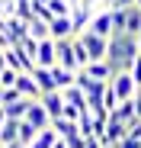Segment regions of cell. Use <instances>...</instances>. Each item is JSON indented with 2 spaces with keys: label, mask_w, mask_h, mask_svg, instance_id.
<instances>
[{
  "label": "cell",
  "mask_w": 141,
  "mask_h": 148,
  "mask_svg": "<svg viewBox=\"0 0 141 148\" xmlns=\"http://www.w3.org/2000/svg\"><path fill=\"white\" fill-rule=\"evenodd\" d=\"M138 55H141L138 36H132V32H112V36H109L106 61H109L115 71H132V61H135Z\"/></svg>",
  "instance_id": "obj_1"
},
{
  "label": "cell",
  "mask_w": 141,
  "mask_h": 148,
  "mask_svg": "<svg viewBox=\"0 0 141 148\" xmlns=\"http://www.w3.org/2000/svg\"><path fill=\"white\" fill-rule=\"evenodd\" d=\"M77 39L83 42V48H87L90 61H96V58H106V52H109V39H106V36H96L93 29H83V32H77Z\"/></svg>",
  "instance_id": "obj_2"
},
{
  "label": "cell",
  "mask_w": 141,
  "mask_h": 148,
  "mask_svg": "<svg viewBox=\"0 0 141 148\" xmlns=\"http://www.w3.org/2000/svg\"><path fill=\"white\" fill-rule=\"evenodd\" d=\"M109 87L115 90V97H119V100H128V97H135V90H138L132 71H115L112 81H109Z\"/></svg>",
  "instance_id": "obj_3"
},
{
  "label": "cell",
  "mask_w": 141,
  "mask_h": 148,
  "mask_svg": "<svg viewBox=\"0 0 141 148\" xmlns=\"http://www.w3.org/2000/svg\"><path fill=\"white\" fill-rule=\"evenodd\" d=\"M58 45V64L67 68V71H77L80 61H77V52H74V39H55Z\"/></svg>",
  "instance_id": "obj_4"
},
{
  "label": "cell",
  "mask_w": 141,
  "mask_h": 148,
  "mask_svg": "<svg viewBox=\"0 0 141 148\" xmlns=\"http://www.w3.org/2000/svg\"><path fill=\"white\" fill-rule=\"evenodd\" d=\"M35 64H45V68H55L58 64V45L52 36L39 39V52H35Z\"/></svg>",
  "instance_id": "obj_5"
},
{
  "label": "cell",
  "mask_w": 141,
  "mask_h": 148,
  "mask_svg": "<svg viewBox=\"0 0 141 148\" xmlns=\"http://www.w3.org/2000/svg\"><path fill=\"white\" fill-rule=\"evenodd\" d=\"M48 36H52V39H74V36H77L74 23H70V13H67V16H52V19H48Z\"/></svg>",
  "instance_id": "obj_6"
},
{
  "label": "cell",
  "mask_w": 141,
  "mask_h": 148,
  "mask_svg": "<svg viewBox=\"0 0 141 148\" xmlns=\"http://www.w3.org/2000/svg\"><path fill=\"white\" fill-rule=\"evenodd\" d=\"M3 55H7V64H10V68H16V71H32V68H35V61L26 55V48H22L19 42H16V45H10Z\"/></svg>",
  "instance_id": "obj_7"
},
{
  "label": "cell",
  "mask_w": 141,
  "mask_h": 148,
  "mask_svg": "<svg viewBox=\"0 0 141 148\" xmlns=\"http://www.w3.org/2000/svg\"><path fill=\"white\" fill-rule=\"evenodd\" d=\"M13 87H16L22 97H32V100H39V97H42V87H39V81L32 77V71H19Z\"/></svg>",
  "instance_id": "obj_8"
},
{
  "label": "cell",
  "mask_w": 141,
  "mask_h": 148,
  "mask_svg": "<svg viewBox=\"0 0 141 148\" xmlns=\"http://www.w3.org/2000/svg\"><path fill=\"white\" fill-rule=\"evenodd\" d=\"M87 29H93L96 36H112V10H100V13H93L90 16V26Z\"/></svg>",
  "instance_id": "obj_9"
},
{
  "label": "cell",
  "mask_w": 141,
  "mask_h": 148,
  "mask_svg": "<svg viewBox=\"0 0 141 148\" xmlns=\"http://www.w3.org/2000/svg\"><path fill=\"white\" fill-rule=\"evenodd\" d=\"M83 71L90 74L93 81H112V74H115V68L106 61V58H96V61H87L83 64Z\"/></svg>",
  "instance_id": "obj_10"
},
{
  "label": "cell",
  "mask_w": 141,
  "mask_h": 148,
  "mask_svg": "<svg viewBox=\"0 0 141 148\" xmlns=\"http://www.w3.org/2000/svg\"><path fill=\"white\" fill-rule=\"evenodd\" d=\"M39 100H42V106H45V110H48V116H52V119H58V116H61V110H64V93H61V90H45Z\"/></svg>",
  "instance_id": "obj_11"
},
{
  "label": "cell",
  "mask_w": 141,
  "mask_h": 148,
  "mask_svg": "<svg viewBox=\"0 0 141 148\" xmlns=\"http://www.w3.org/2000/svg\"><path fill=\"white\" fill-rule=\"evenodd\" d=\"M26 119L32 122L35 129H45V126H52V116H48V110L42 106V100H32V103H29V110H26Z\"/></svg>",
  "instance_id": "obj_12"
},
{
  "label": "cell",
  "mask_w": 141,
  "mask_h": 148,
  "mask_svg": "<svg viewBox=\"0 0 141 148\" xmlns=\"http://www.w3.org/2000/svg\"><path fill=\"white\" fill-rule=\"evenodd\" d=\"M109 116H112V119H122V122L138 119V116H135V97H128V100H119V103L109 110Z\"/></svg>",
  "instance_id": "obj_13"
},
{
  "label": "cell",
  "mask_w": 141,
  "mask_h": 148,
  "mask_svg": "<svg viewBox=\"0 0 141 148\" xmlns=\"http://www.w3.org/2000/svg\"><path fill=\"white\" fill-rule=\"evenodd\" d=\"M90 16H93V7H83V3L70 7V23H74L77 32H83V29L90 26Z\"/></svg>",
  "instance_id": "obj_14"
},
{
  "label": "cell",
  "mask_w": 141,
  "mask_h": 148,
  "mask_svg": "<svg viewBox=\"0 0 141 148\" xmlns=\"http://www.w3.org/2000/svg\"><path fill=\"white\" fill-rule=\"evenodd\" d=\"M32 77L39 81L42 93H45V90H58V84H55V74H52V68H45V64H35V68H32Z\"/></svg>",
  "instance_id": "obj_15"
},
{
  "label": "cell",
  "mask_w": 141,
  "mask_h": 148,
  "mask_svg": "<svg viewBox=\"0 0 141 148\" xmlns=\"http://www.w3.org/2000/svg\"><path fill=\"white\" fill-rule=\"evenodd\" d=\"M52 129H55L61 138H74V135H80V126H77L74 119H64V116L52 119Z\"/></svg>",
  "instance_id": "obj_16"
},
{
  "label": "cell",
  "mask_w": 141,
  "mask_h": 148,
  "mask_svg": "<svg viewBox=\"0 0 141 148\" xmlns=\"http://www.w3.org/2000/svg\"><path fill=\"white\" fill-rule=\"evenodd\" d=\"M7 32L13 36V42H22L26 36H32V32H29V23L19 19V16H7Z\"/></svg>",
  "instance_id": "obj_17"
},
{
  "label": "cell",
  "mask_w": 141,
  "mask_h": 148,
  "mask_svg": "<svg viewBox=\"0 0 141 148\" xmlns=\"http://www.w3.org/2000/svg\"><path fill=\"white\" fill-rule=\"evenodd\" d=\"M55 142H58V132H55L52 126H45V129H39V132H35V138L29 142V148H52Z\"/></svg>",
  "instance_id": "obj_18"
},
{
  "label": "cell",
  "mask_w": 141,
  "mask_h": 148,
  "mask_svg": "<svg viewBox=\"0 0 141 148\" xmlns=\"http://www.w3.org/2000/svg\"><path fill=\"white\" fill-rule=\"evenodd\" d=\"M61 93H64V103H74V106H80V110H90V106H87V93H83V90H80L77 84L64 87Z\"/></svg>",
  "instance_id": "obj_19"
},
{
  "label": "cell",
  "mask_w": 141,
  "mask_h": 148,
  "mask_svg": "<svg viewBox=\"0 0 141 148\" xmlns=\"http://www.w3.org/2000/svg\"><path fill=\"white\" fill-rule=\"evenodd\" d=\"M10 142H19V119H10L3 122V129H0V145H10Z\"/></svg>",
  "instance_id": "obj_20"
},
{
  "label": "cell",
  "mask_w": 141,
  "mask_h": 148,
  "mask_svg": "<svg viewBox=\"0 0 141 148\" xmlns=\"http://www.w3.org/2000/svg\"><path fill=\"white\" fill-rule=\"evenodd\" d=\"M125 32H132V36H138L141 32V10L132 3V7H125Z\"/></svg>",
  "instance_id": "obj_21"
},
{
  "label": "cell",
  "mask_w": 141,
  "mask_h": 148,
  "mask_svg": "<svg viewBox=\"0 0 141 148\" xmlns=\"http://www.w3.org/2000/svg\"><path fill=\"white\" fill-rule=\"evenodd\" d=\"M29 103H32V97H22V100H16V103H7L3 110H7V116H10V119H26Z\"/></svg>",
  "instance_id": "obj_22"
},
{
  "label": "cell",
  "mask_w": 141,
  "mask_h": 148,
  "mask_svg": "<svg viewBox=\"0 0 141 148\" xmlns=\"http://www.w3.org/2000/svg\"><path fill=\"white\" fill-rule=\"evenodd\" d=\"M52 74H55V84H58V90H64V87H70V84H74V74H77V71H67V68L55 64V68H52Z\"/></svg>",
  "instance_id": "obj_23"
},
{
  "label": "cell",
  "mask_w": 141,
  "mask_h": 148,
  "mask_svg": "<svg viewBox=\"0 0 141 148\" xmlns=\"http://www.w3.org/2000/svg\"><path fill=\"white\" fill-rule=\"evenodd\" d=\"M35 132H39V129L32 126L29 119H19V145H26V148H29V142L35 138Z\"/></svg>",
  "instance_id": "obj_24"
},
{
  "label": "cell",
  "mask_w": 141,
  "mask_h": 148,
  "mask_svg": "<svg viewBox=\"0 0 141 148\" xmlns=\"http://www.w3.org/2000/svg\"><path fill=\"white\" fill-rule=\"evenodd\" d=\"M26 23H29V32H32L35 39H45V36H48V23H45V19L32 16V19H26Z\"/></svg>",
  "instance_id": "obj_25"
},
{
  "label": "cell",
  "mask_w": 141,
  "mask_h": 148,
  "mask_svg": "<svg viewBox=\"0 0 141 148\" xmlns=\"http://www.w3.org/2000/svg\"><path fill=\"white\" fill-rule=\"evenodd\" d=\"M16 74H19V71L7 64L3 71H0V87H13V84H16Z\"/></svg>",
  "instance_id": "obj_26"
},
{
  "label": "cell",
  "mask_w": 141,
  "mask_h": 148,
  "mask_svg": "<svg viewBox=\"0 0 141 148\" xmlns=\"http://www.w3.org/2000/svg\"><path fill=\"white\" fill-rule=\"evenodd\" d=\"M119 148H141V138H138L135 132H125L122 142H119Z\"/></svg>",
  "instance_id": "obj_27"
},
{
  "label": "cell",
  "mask_w": 141,
  "mask_h": 148,
  "mask_svg": "<svg viewBox=\"0 0 141 148\" xmlns=\"http://www.w3.org/2000/svg\"><path fill=\"white\" fill-rule=\"evenodd\" d=\"M80 113H83V110H80V106H74V103H64V110H61V116H64V119H74V122L80 119Z\"/></svg>",
  "instance_id": "obj_28"
},
{
  "label": "cell",
  "mask_w": 141,
  "mask_h": 148,
  "mask_svg": "<svg viewBox=\"0 0 141 148\" xmlns=\"http://www.w3.org/2000/svg\"><path fill=\"white\" fill-rule=\"evenodd\" d=\"M74 52H77V61H80V68H83V64L90 61V55H87V48H83V42H80L77 36H74Z\"/></svg>",
  "instance_id": "obj_29"
},
{
  "label": "cell",
  "mask_w": 141,
  "mask_h": 148,
  "mask_svg": "<svg viewBox=\"0 0 141 148\" xmlns=\"http://www.w3.org/2000/svg\"><path fill=\"white\" fill-rule=\"evenodd\" d=\"M103 103H106V110H112L115 103H119V97H115V90H112V87H106V93H103Z\"/></svg>",
  "instance_id": "obj_30"
},
{
  "label": "cell",
  "mask_w": 141,
  "mask_h": 148,
  "mask_svg": "<svg viewBox=\"0 0 141 148\" xmlns=\"http://www.w3.org/2000/svg\"><path fill=\"white\" fill-rule=\"evenodd\" d=\"M132 77H135V84L141 87V55H138V58L132 61Z\"/></svg>",
  "instance_id": "obj_31"
},
{
  "label": "cell",
  "mask_w": 141,
  "mask_h": 148,
  "mask_svg": "<svg viewBox=\"0 0 141 148\" xmlns=\"http://www.w3.org/2000/svg\"><path fill=\"white\" fill-rule=\"evenodd\" d=\"M10 45H16V42H13V36H10V32H0V52H7Z\"/></svg>",
  "instance_id": "obj_32"
},
{
  "label": "cell",
  "mask_w": 141,
  "mask_h": 148,
  "mask_svg": "<svg viewBox=\"0 0 141 148\" xmlns=\"http://www.w3.org/2000/svg\"><path fill=\"white\" fill-rule=\"evenodd\" d=\"M135 116H138V119H141V87H138V90H135Z\"/></svg>",
  "instance_id": "obj_33"
},
{
  "label": "cell",
  "mask_w": 141,
  "mask_h": 148,
  "mask_svg": "<svg viewBox=\"0 0 141 148\" xmlns=\"http://www.w3.org/2000/svg\"><path fill=\"white\" fill-rule=\"evenodd\" d=\"M135 0H112V7H132Z\"/></svg>",
  "instance_id": "obj_34"
},
{
  "label": "cell",
  "mask_w": 141,
  "mask_h": 148,
  "mask_svg": "<svg viewBox=\"0 0 141 148\" xmlns=\"http://www.w3.org/2000/svg\"><path fill=\"white\" fill-rule=\"evenodd\" d=\"M52 148H67V142H64V138H61V135H58V142H55V145H52Z\"/></svg>",
  "instance_id": "obj_35"
},
{
  "label": "cell",
  "mask_w": 141,
  "mask_h": 148,
  "mask_svg": "<svg viewBox=\"0 0 141 148\" xmlns=\"http://www.w3.org/2000/svg\"><path fill=\"white\" fill-rule=\"evenodd\" d=\"M3 122H7V110L0 106V129H3Z\"/></svg>",
  "instance_id": "obj_36"
},
{
  "label": "cell",
  "mask_w": 141,
  "mask_h": 148,
  "mask_svg": "<svg viewBox=\"0 0 141 148\" xmlns=\"http://www.w3.org/2000/svg\"><path fill=\"white\" fill-rule=\"evenodd\" d=\"M3 68H7V55H3V52H0V71H3Z\"/></svg>",
  "instance_id": "obj_37"
},
{
  "label": "cell",
  "mask_w": 141,
  "mask_h": 148,
  "mask_svg": "<svg viewBox=\"0 0 141 148\" xmlns=\"http://www.w3.org/2000/svg\"><path fill=\"white\" fill-rule=\"evenodd\" d=\"M3 148H26V145H19V142H10V145H3Z\"/></svg>",
  "instance_id": "obj_38"
},
{
  "label": "cell",
  "mask_w": 141,
  "mask_h": 148,
  "mask_svg": "<svg viewBox=\"0 0 141 148\" xmlns=\"http://www.w3.org/2000/svg\"><path fill=\"white\" fill-rule=\"evenodd\" d=\"M83 3H87V7H96V3H100V0H83Z\"/></svg>",
  "instance_id": "obj_39"
},
{
  "label": "cell",
  "mask_w": 141,
  "mask_h": 148,
  "mask_svg": "<svg viewBox=\"0 0 141 148\" xmlns=\"http://www.w3.org/2000/svg\"><path fill=\"white\" fill-rule=\"evenodd\" d=\"M77 3H83V0H70V7H77ZM83 7H87V3H83Z\"/></svg>",
  "instance_id": "obj_40"
},
{
  "label": "cell",
  "mask_w": 141,
  "mask_h": 148,
  "mask_svg": "<svg viewBox=\"0 0 141 148\" xmlns=\"http://www.w3.org/2000/svg\"><path fill=\"white\" fill-rule=\"evenodd\" d=\"M135 7H138V10H141V0H135Z\"/></svg>",
  "instance_id": "obj_41"
},
{
  "label": "cell",
  "mask_w": 141,
  "mask_h": 148,
  "mask_svg": "<svg viewBox=\"0 0 141 148\" xmlns=\"http://www.w3.org/2000/svg\"><path fill=\"white\" fill-rule=\"evenodd\" d=\"M103 148H119V145H103Z\"/></svg>",
  "instance_id": "obj_42"
},
{
  "label": "cell",
  "mask_w": 141,
  "mask_h": 148,
  "mask_svg": "<svg viewBox=\"0 0 141 148\" xmlns=\"http://www.w3.org/2000/svg\"><path fill=\"white\" fill-rule=\"evenodd\" d=\"M0 7H3V0H0Z\"/></svg>",
  "instance_id": "obj_43"
},
{
  "label": "cell",
  "mask_w": 141,
  "mask_h": 148,
  "mask_svg": "<svg viewBox=\"0 0 141 148\" xmlns=\"http://www.w3.org/2000/svg\"><path fill=\"white\" fill-rule=\"evenodd\" d=\"M0 148H3V145H0Z\"/></svg>",
  "instance_id": "obj_44"
}]
</instances>
